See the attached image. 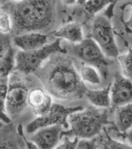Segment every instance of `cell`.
Returning <instances> with one entry per match:
<instances>
[{
	"label": "cell",
	"instance_id": "obj_1",
	"mask_svg": "<svg viewBox=\"0 0 132 149\" xmlns=\"http://www.w3.org/2000/svg\"><path fill=\"white\" fill-rule=\"evenodd\" d=\"M34 74L46 91L58 100L82 99L88 90L73 61L66 54L52 55Z\"/></svg>",
	"mask_w": 132,
	"mask_h": 149
},
{
	"label": "cell",
	"instance_id": "obj_2",
	"mask_svg": "<svg viewBox=\"0 0 132 149\" xmlns=\"http://www.w3.org/2000/svg\"><path fill=\"white\" fill-rule=\"evenodd\" d=\"M13 20V36L28 32L47 33L56 22L55 0H22L3 6Z\"/></svg>",
	"mask_w": 132,
	"mask_h": 149
},
{
	"label": "cell",
	"instance_id": "obj_3",
	"mask_svg": "<svg viewBox=\"0 0 132 149\" xmlns=\"http://www.w3.org/2000/svg\"><path fill=\"white\" fill-rule=\"evenodd\" d=\"M108 109L90 106L73 113L69 117V128L63 132V136H73L91 139L98 136L105 127L110 124Z\"/></svg>",
	"mask_w": 132,
	"mask_h": 149
},
{
	"label": "cell",
	"instance_id": "obj_4",
	"mask_svg": "<svg viewBox=\"0 0 132 149\" xmlns=\"http://www.w3.org/2000/svg\"><path fill=\"white\" fill-rule=\"evenodd\" d=\"M56 54H67V51L61 45V39L33 51H19L15 56V71L24 74L36 73L38 70Z\"/></svg>",
	"mask_w": 132,
	"mask_h": 149
},
{
	"label": "cell",
	"instance_id": "obj_5",
	"mask_svg": "<svg viewBox=\"0 0 132 149\" xmlns=\"http://www.w3.org/2000/svg\"><path fill=\"white\" fill-rule=\"evenodd\" d=\"M73 55L82 63L95 66L99 70L102 78L107 79L110 62L100 45L93 38L86 37L80 43L73 45L71 48Z\"/></svg>",
	"mask_w": 132,
	"mask_h": 149
},
{
	"label": "cell",
	"instance_id": "obj_6",
	"mask_svg": "<svg viewBox=\"0 0 132 149\" xmlns=\"http://www.w3.org/2000/svg\"><path fill=\"white\" fill-rule=\"evenodd\" d=\"M91 37L100 45L108 58L117 59L119 51L110 19L104 15H95L92 19Z\"/></svg>",
	"mask_w": 132,
	"mask_h": 149
},
{
	"label": "cell",
	"instance_id": "obj_7",
	"mask_svg": "<svg viewBox=\"0 0 132 149\" xmlns=\"http://www.w3.org/2000/svg\"><path fill=\"white\" fill-rule=\"evenodd\" d=\"M29 91L26 85L20 81L9 83L4 107L1 108L2 123L9 124L11 119H15L21 116L28 105Z\"/></svg>",
	"mask_w": 132,
	"mask_h": 149
},
{
	"label": "cell",
	"instance_id": "obj_8",
	"mask_svg": "<svg viewBox=\"0 0 132 149\" xmlns=\"http://www.w3.org/2000/svg\"><path fill=\"white\" fill-rule=\"evenodd\" d=\"M84 108L82 106L77 107H65L59 103H52L51 108L43 115L37 117L26 126V132L28 134H33L38 129L45 127L63 126L65 130L69 128V117L73 113L82 110Z\"/></svg>",
	"mask_w": 132,
	"mask_h": 149
},
{
	"label": "cell",
	"instance_id": "obj_9",
	"mask_svg": "<svg viewBox=\"0 0 132 149\" xmlns=\"http://www.w3.org/2000/svg\"><path fill=\"white\" fill-rule=\"evenodd\" d=\"M111 109L132 103V80L122 74H114L110 90Z\"/></svg>",
	"mask_w": 132,
	"mask_h": 149
},
{
	"label": "cell",
	"instance_id": "obj_10",
	"mask_svg": "<svg viewBox=\"0 0 132 149\" xmlns=\"http://www.w3.org/2000/svg\"><path fill=\"white\" fill-rule=\"evenodd\" d=\"M64 127L56 125L38 129L31 136L33 141L40 149H54L63 136Z\"/></svg>",
	"mask_w": 132,
	"mask_h": 149
},
{
	"label": "cell",
	"instance_id": "obj_11",
	"mask_svg": "<svg viewBox=\"0 0 132 149\" xmlns=\"http://www.w3.org/2000/svg\"><path fill=\"white\" fill-rule=\"evenodd\" d=\"M23 127L19 125L15 129L12 123L1 124V146L0 149H27L23 136Z\"/></svg>",
	"mask_w": 132,
	"mask_h": 149
},
{
	"label": "cell",
	"instance_id": "obj_12",
	"mask_svg": "<svg viewBox=\"0 0 132 149\" xmlns=\"http://www.w3.org/2000/svg\"><path fill=\"white\" fill-rule=\"evenodd\" d=\"M13 42L21 51H33L47 45L48 36L41 32H28L13 36Z\"/></svg>",
	"mask_w": 132,
	"mask_h": 149
},
{
	"label": "cell",
	"instance_id": "obj_13",
	"mask_svg": "<svg viewBox=\"0 0 132 149\" xmlns=\"http://www.w3.org/2000/svg\"><path fill=\"white\" fill-rule=\"evenodd\" d=\"M52 96L41 88H36L29 91L28 106L32 109L34 114L39 117L49 110L52 105Z\"/></svg>",
	"mask_w": 132,
	"mask_h": 149
},
{
	"label": "cell",
	"instance_id": "obj_14",
	"mask_svg": "<svg viewBox=\"0 0 132 149\" xmlns=\"http://www.w3.org/2000/svg\"><path fill=\"white\" fill-rule=\"evenodd\" d=\"M15 51L11 46L9 38H2L1 56H0V78H10L15 70Z\"/></svg>",
	"mask_w": 132,
	"mask_h": 149
},
{
	"label": "cell",
	"instance_id": "obj_15",
	"mask_svg": "<svg viewBox=\"0 0 132 149\" xmlns=\"http://www.w3.org/2000/svg\"><path fill=\"white\" fill-rule=\"evenodd\" d=\"M57 39H63L73 45L80 43L84 39L82 25L76 22H69L51 33Z\"/></svg>",
	"mask_w": 132,
	"mask_h": 149
},
{
	"label": "cell",
	"instance_id": "obj_16",
	"mask_svg": "<svg viewBox=\"0 0 132 149\" xmlns=\"http://www.w3.org/2000/svg\"><path fill=\"white\" fill-rule=\"evenodd\" d=\"M114 127L120 135L125 134L132 127V103L119 107L115 109Z\"/></svg>",
	"mask_w": 132,
	"mask_h": 149
},
{
	"label": "cell",
	"instance_id": "obj_17",
	"mask_svg": "<svg viewBox=\"0 0 132 149\" xmlns=\"http://www.w3.org/2000/svg\"><path fill=\"white\" fill-rule=\"evenodd\" d=\"M111 82L101 90H89L85 92L84 97L88 100L92 106L101 109H110L111 107L110 99Z\"/></svg>",
	"mask_w": 132,
	"mask_h": 149
},
{
	"label": "cell",
	"instance_id": "obj_18",
	"mask_svg": "<svg viewBox=\"0 0 132 149\" xmlns=\"http://www.w3.org/2000/svg\"><path fill=\"white\" fill-rule=\"evenodd\" d=\"M79 73L81 75L82 80L84 82L91 83L92 85H101V74L100 71L95 66L82 63L78 69Z\"/></svg>",
	"mask_w": 132,
	"mask_h": 149
},
{
	"label": "cell",
	"instance_id": "obj_19",
	"mask_svg": "<svg viewBox=\"0 0 132 149\" xmlns=\"http://www.w3.org/2000/svg\"><path fill=\"white\" fill-rule=\"evenodd\" d=\"M113 0H89L86 4L81 6L87 19L91 18L102 9L111 5Z\"/></svg>",
	"mask_w": 132,
	"mask_h": 149
},
{
	"label": "cell",
	"instance_id": "obj_20",
	"mask_svg": "<svg viewBox=\"0 0 132 149\" xmlns=\"http://www.w3.org/2000/svg\"><path fill=\"white\" fill-rule=\"evenodd\" d=\"M119 63L121 74L127 79L132 80V48H129L128 52L117 57Z\"/></svg>",
	"mask_w": 132,
	"mask_h": 149
},
{
	"label": "cell",
	"instance_id": "obj_21",
	"mask_svg": "<svg viewBox=\"0 0 132 149\" xmlns=\"http://www.w3.org/2000/svg\"><path fill=\"white\" fill-rule=\"evenodd\" d=\"M0 31L4 34H8L13 31V20L11 15L3 10L0 14Z\"/></svg>",
	"mask_w": 132,
	"mask_h": 149
},
{
	"label": "cell",
	"instance_id": "obj_22",
	"mask_svg": "<svg viewBox=\"0 0 132 149\" xmlns=\"http://www.w3.org/2000/svg\"><path fill=\"white\" fill-rule=\"evenodd\" d=\"M104 129H105V134H106V139H105V141H104L105 149H132L131 145L119 142L118 140H115L111 138L110 136H109L108 132L106 131V128H104Z\"/></svg>",
	"mask_w": 132,
	"mask_h": 149
},
{
	"label": "cell",
	"instance_id": "obj_23",
	"mask_svg": "<svg viewBox=\"0 0 132 149\" xmlns=\"http://www.w3.org/2000/svg\"><path fill=\"white\" fill-rule=\"evenodd\" d=\"M121 11H129V16L127 19L122 18V24H124L125 30L128 33H132V0L123 4L120 7Z\"/></svg>",
	"mask_w": 132,
	"mask_h": 149
},
{
	"label": "cell",
	"instance_id": "obj_24",
	"mask_svg": "<svg viewBox=\"0 0 132 149\" xmlns=\"http://www.w3.org/2000/svg\"><path fill=\"white\" fill-rule=\"evenodd\" d=\"M76 149H99L97 145V140L94 138L85 139L82 138L78 141Z\"/></svg>",
	"mask_w": 132,
	"mask_h": 149
},
{
	"label": "cell",
	"instance_id": "obj_25",
	"mask_svg": "<svg viewBox=\"0 0 132 149\" xmlns=\"http://www.w3.org/2000/svg\"><path fill=\"white\" fill-rule=\"evenodd\" d=\"M78 141H79L78 137H74L73 140H71L69 139L68 136H66L63 143L59 144L54 149H76Z\"/></svg>",
	"mask_w": 132,
	"mask_h": 149
},
{
	"label": "cell",
	"instance_id": "obj_26",
	"mask_svg": "<svg viewBox=\"0 0 132 149\" xmlns=\"http://www.w3.org/2000/svg\"><path fill=\"white\" fill-rule=\"evenodd\" d=\"M118 1H119V0H113L112 4L110 5L106 8V10H105V12H104V15H106L108 18L111 19L113 17V15H114V7H115V5H116V3Z\"/></svg>",
	"mask_w": 132,
	"mask_h": 149
},
{
	"label": "cell",
	"instance_id": "obj_27",
	"mask_svg": "<svg viewBox=\"0 0 132 149\" xmlns=\"http://www.w3.org/2000/svg\"><path fill=\"white\" fill-rule=\"evenodd\" d=\"M23 136H24V142H25V145H26V147H27V149H40L33 141H31V140L29 141V140L26 139L24 134H23Z\"/></svg>",
	"mask_w": 132,
	"mask_h": 149
},
{
	"label": "cell",
	"instance_id": "obj_28",
	"mask_svg": "<svg viewBox=\"0 0 132 149\" xmlns=\"http://www.w3.org/2000/svg\"><path fill=\"white\" fill-rule=\"evenodd\" d=\"M122 136H123V137H124L127 140L128 143L132 146V127L129 130H128L125 134H123Z\"/></svg>",
	"mask_w": 132,
	"mask_h": 149
},
{
	"label": "cell",
	"instance_id": "obj_29",
	"mask_svg": "<svg viewBox=\"0 0 132 149\" xmlns=\"http://www.w3.org/2000/svg\"><path fill=\"white\" fill-rule=\"evenodd\" d=\"M64 6H74L75 4L78 3V0H61Z\"/></svg>",
	"mask_w": 132,
	"mask_h": 149
},
{
	"label": "cell",
	"instance_id": "obj_30",
	"mask_svg": "<svg viewBox=\"0 0 132 149\" xmlns=\"http://www.w3.org/2000/svg\"><path fill=\"white\" fill-rule=\"evenodd\" d=\"M88 1H89V0H78V5L79 6H83L84 4H86Z\"/></svg>",
	"mask_w": 132,
	"mask_h": 149
},
{
	"label": "cell",
	"instance_id": "obj_31",
	"mask_svg": "<svg viewBox=\"0 0 132 149\" xmlns=\"http://www.w3.org/2000/svg\"><path fill=\"white\" fill-rule=\"evenodd\" d=\"M13 1H15V2H19V1H22V0H13Z\"/></svg>",
	"mask_w": 132,
	"mask_h": 149
}]
</instances>
